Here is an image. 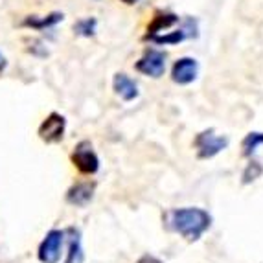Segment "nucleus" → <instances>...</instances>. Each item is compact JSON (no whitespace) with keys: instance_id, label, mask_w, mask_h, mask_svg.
Listing matches in <instances>:
<instances>
[{"instance_id":"nucleus-17","label":"nucleus","mask_w":263,"mask_h":263,"mask_svg":"<svg viewBox=\"0 0 263 263\" xmlns=\"http://www.w3.org/2000/svg\"><path fill=\"white\" fill-rule=\"evenodd\" d=\"M6 66H8V61H6V57L2 55V52H0V72L4 70Z\"/></svg>"},{"instance_id":"nucleus-2","label":"nucleus","mask_w":263,"mask_h":263,"mask_svg":"<svg viewBox=\"0 0 263 263\" xmlns=\"http://www.w3.org/2000/svg\"><path fill=\"white\" fill-rule=\"evenodd\" d=\"M70 160L81 175H96L98 170H100V158H98L92 144L88 140H81L76 145L70 155Z\"/></svg>"},{"instance_id":"nucleus-12","label":"nucleus","mask_w":263,"mask_h":263,"mask_svg":"<svg viewBox=\"0 0 263 263\" xmlns=\"http://www.w3.org/2000/svg\"><path fill=\"white\" fill-rule=\"evenodd\" d=\"M65 18V15L63 13H50V15H46V17H28V18H24V26H28V28H31V30H48V28H53L55 24H59V22Z\"/></svg>"},{"instance_id":"nucleus-6","label":"nucleus","mask_w":263,"mask_h":263,"mask_svg":"<svg viewBox=\"0 0 263 263\" xmlns=\"http://www.w3.org/2000/svg\"><path fill=\"white\" fill-rule=\"evenodd\" d=\"M136 72H140L144 76H149V78H160L166 70V53L160 52V50H145L144 55L136 61L135 65Z\"/></svg>"},{"instance_id":"nucleus-16","label":"nucleus","mask_w":263,"mask_h":263,"mask_svg":"<svg viewBox=\"0 0 263 263\" xmlns=\"http://www.w3.org/2000/svg\"><path fill=\"white\" fill-rule=\"evenodd\" d=\"M136 263H162V259H158L157 256H151V254H144L140 259Z\"/></svg>"},{"instance_id":"nucleus-7","label":"nucleus","mask_w":263,"mask_h":263,"mask_svg":"<svg viewBox=\"0 0 263 263\" xmlns=\"http://www.w3.org/2000/svg\"><path fill=\"white\" fill-rule=\"evenodd\" d=\"M199 72V65L193 57H180L173 63L171 68V79L177 85H190L195 81Z\"/></svg>"},{"instance_id":"nucleus-13","label":"nucleus","mask_w":263,"mask_h":263,"mask_svg":"<svg viewBox=\"0 0 263 263\" xmlns=\"http://www.w3.org/2000/svg\"><path fill=\"white\" fill-rule=\"evenodd\" d=\"M261 144H263V133H249L241 144L243 155H245V157H252Z\"/></svg>"},{"instance_id":"nucleus-4","label":"nucleus","mask_w":263,"mask_h":263,"mask_svg":"<svg viewBox=\"0 0 263 263\" xmlns=\"http://www.w3.org/2000/svg\"><path fill=\"white\" fill-rule=\"evenodd\" d=\"M195 151H197V157L206 160V158H214L215 155H219L223 149L228 147V138L227 136L215 135L214 129H208V131H202L195 136Z\"/></svg>"},{"instance_id":"nucleus-18","label":"nucleus","mask_w":263,"mask_h":263,"mask_svg":"<svg viewBox=\"0 0 263 263\" xmlns=\"http://www.w3.org/2000/svg\"><path fill=\"white\" fill-rule=\"evenodd\" d=\"M120 2H123V4H127V6H135L138 0H120Z\"/></svg>"},{"instance_id":"nucleus-10","label":"nucleus","mask_w":263,"mask_h":263,"mask_svg":"<svg viewBox=\"0 0 263 263\" xmlns=\"http://www.w3.org/2000/svg\"><path fill=\"white\" fill-rule=\"evenodd\" d=\"M112 87H114V92L118 94L123 101H133V100L138 98V94H140L138 85H136L135 79L129 78V76L123 74V72H120V74L114 76Z\"/></svg>"},{"instance_id":"nucleus-15","label":"nucleus","mask_w":263,"mask_h":263,"mask_svg":"<svg viewBox=\"0 0 263 263\" xmlns=\"http://www.w3.org/2000/svg\"><path fill=\"white\" fill-rule=\"evenodd\" d=\"M261 173H263L261 164L254 160V162H250L249 166L245 167V171H243V182H245V184H249V182H252V180L258 179Z\"/></svg>"},{"instance_id":"nucleus-14","label":"nucleus","mask_w":263,"mask_h":263,"mask_svg":"<svg viewBox=\"0 0 263 263\" xmlns=\"http://www.w3.org/2000/svg\"><path fill=\"white\" fill-rule=\"evenodd\" d=\"M96 28H98V22L92 17L81 18V21H78L74 24V31L81 37H92L96 33Z\"/></svg>"},{"instance_id":"nucleus-5","label":"nucleus","mask_w":263,"mask_h":263,"mask_svg":"<svg viewBox=\"0 0 263 263\" xmlns=\"http://www.w3.org/2000/svg\"><path fill=\"white\" fill-rule=\"evenodd\" d=\"M66 131V120L63 114L50 112L39 125V138L46 144H59L65 138Z\"/></svg>"},{"instance_id":"nucleus-9","label":"nucleus","mask_w":263,"mask_h":263,"mask_svg":"<svg viewBox=\"0 0 263 263\" xmlns=\"http://www.w3.org/2000/svg\"><path fill=\"white\" fill-rule=\"evenodd\" d=\"M65 236L68 237V252H66L65 263H85V250L79 228L68 227L65 230Z\"/></svg>"},{"instance_id":"nucleus-11","label":"nucleus","mask_w":263,"mask_h":263,"mask_svg":"<svg viewBox=\"0 0 263 263\" xmlns=\"http://www.w3.org/2000/svg\"><path fill=\"white\" fill-rule=\"evenodd\" d=\"M179 22V17H177L175 13H166V11H157L153 17V21H151L149 28H147V35H145V41L153 39V37L160 35L164 30H167V28H171L173 24H177Z\"/></svg>"},{"instance_id":"nucleus-3","label":"nucleus","mask_w":263,"mask_h":263,"mask_svg":"<svg viewBox=\"0 0 263 263\" xmlns=\"http://www.w3.org/2000/svg\"><path fill=\"white\" fill-rule=\"evenodd\" d=\"M63 243H65V230L52 228L46 232L44 239L37 249V258L41 263H59L61 261Z\"/></svg>"},{"instance_id":"nucleus-8","label":"nucleus","mask_w":263,"mask_h":263,"mask_svg":"<svg viewBox=\"0 0 263 263\" xmlns=\"http://www.w3.org/2000/svg\"><path fill=\"white\" fill-rule=\"evenodd\" d=\"M94 190H96V184L90 182V180L76 182V184L70 186L68 192H66V202L72 204V206H78V208L87 206L94 197Z\"/></svg>"},{"instance_id":"nucleus-1","label":"nucleus","mask_w":263,"mask_h":263,"mask_svg":"<svg viewBox=\"0 0 263 263\" xmlns=\"http://www.w3.org/2000/svg\"><path fill=\"white\" fill-rule=\"evenodd\" d=\"M164 224L167 230L179 234L188 241H199L202 234L212 227V215L197 206L171 208L164 214Z\"/></svg>"}]
</instances>
